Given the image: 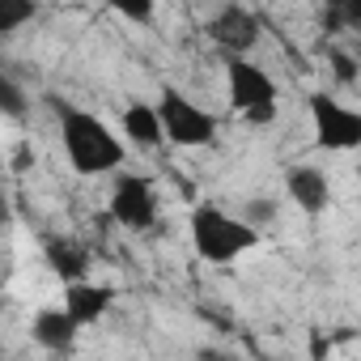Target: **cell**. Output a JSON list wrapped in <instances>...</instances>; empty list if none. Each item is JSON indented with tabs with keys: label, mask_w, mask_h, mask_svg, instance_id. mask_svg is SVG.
I'll list each match as a JSON object with an SVG mask.
<instances>
[{
	"label": "cell",
	"mask_w": 361,
	"mask_h": 361,
	"mask_svg": "<svg viewBox=\"0 0 361 361\" xmlns=\"http://www.w3.org/2000/svg\"><path fill=\"white\" fill-rule=\"evenodd\" d=\"M51 111L60 115V136H64V153H68V166L77 174H106L123 161V145L119 136L90 111L64 102V98H51Z\"/></svg>",
	"instance_id": "cell-1"
},
{
	"label": "cell",
	"mask_w": 361,
	"mask_h": 361,
	"mask_svg": "<svg viewBox=\"0 0 361 361\" xmlns=\"http://www.w3.org/2000/svg\"><path fill=\"white\" fill-rule=\"evenodd\" d=\"M192 247L204 264H234L251 247H259V230L247 217H230L226 209L200 204L192 213Z\"/></svg>",
	"instance_id": "cell-2"
},
{
	"label": "cell",
	"mask_w": 361,
	"mask_h": 361,
	"mask_svg": "<svg viewBox=\"0 0 361 361\" xmlns=\"http://www.w3.org/2000/svg\"><path fill=\"white\" fill-rule=\"evenodd\" d=\"M226 81H230L234 111H243L251 123H272L276 119V85L259 64H251L247 56H230Z\"/></svg>",
	"instance_id": "cell-3"
},
{
	"label": "cell",
	"mask_w": 361,
	"mask_h": 361,
	"mask_svg": "<svg viewBox=\"0 0 361 361\" xmlns=\"http://www.w3.org/2000/svg\"><path fill=\"white\" fill-rule=\"evenodd\" d=\"M310 123H314V145L331 153H353L361 149V111L331 98L327 90L310 94Z\"/></svg>",
	"instance_id": "cell-4"
},
{
	"label": "cell",
	"mask_w": 361,
	"mask_h": 361,
	"mask_svg": "<svg viewBox=\"0 0 361 361\" xmlns=\"http://www.w3.org/2000/svg\"><path fill=\"white\" fill-rule=\"evenodd\" d=\"M157 111H161V123H166V136L174 145H183V149H196V145H209L217 136V115L204 111L200 102H192L183 90H161L157 98Z\"/></svg>",
	"instance_id": "cell-5"
},
{
	"label": "cell",
	"mask_w": 361,
	"mask_h": 361,
	"mask_svg": "<svg viewBox=\"0 0 361 361\" xmlns=\"http://www.w3.org/2000/svg\"><path fill=\"white\" fill-rule=\"evenodd\" d=\"M106 217L119 221V226H128V230H149L153 217H157V192H153V183H149V178H136V174L119 178L115 192H111V204H106Z\"/></svg>",
	"instance_id": "cell-6"
},
{
	"label": "cell",
	"mask_w": 361,
	"mask_h": 361,
	"mask_svg": "<svg viewBox=\"0 0 361 361\" xmlns=\"http://www.w3.org/2000/svg\"><path fill=\"white\" fill-rule=\"evenodd\" d=\"M209 39L230 51V56H247L255 43H259V18L243 5H226L213 22H209Z\"/></svg>",
	"instance_id": "cell-7"
},
{
	"label": "cell",
	"mask_w": 361,
	"mask_h": 361,
	"mask_svg": "<svg viewBox=\"0 0 361 361\" xmlns=\"http://www.w3.org/2000/svg\"><path fill=\"white\" fill-rule=\"evenodd\" d=\"M285 192H289V200L302 213H323L327 209V196H331L323 170H314V166H293L289 178H285Z\"/></svg>",
	"instance_id": "cell-8"
},
{
	"label": "cell",
	"mask_w": 361,
	"mask_h": 361,
	"mask_svg": "<svg viewBox=\"0 0 361 361\" xmlns=\"http://www.w3.org/2000/svg\"><path fill=\"white\" fill-rule=\"evenodd\" d=\"M77 331H81V319L68 306L64 310H39V319H35V340L47 353H68L73 340H77Z\"/></svg>",
	"instance_id": "cell-9"
},
{
	"label": "cell",
	"mask_w": 361,
	"mask_h": 361,
	"mask_svg": "<svg viewBox=\"0 0 361 361\" xmlns=\"http://www.w3.org/2000/svg\"><path fill=\"white\" fill-rule=\"evenodd\" d=\"M123 136L132 140V145H161L166 140V123H161V111L157 106H149V102H132L128 111H123Z\"/></svg>",
	"instance_id": "cell-10"
},
{
	"label": "cell",
	"mask_w": 361,
	"mask_h": 361,
	"mask_svg": "<svg viewBox=\"0 0 361 361\" xmlns=\"http://www.w3.org/2000/svg\"><path fill=\"white\" fill-rule=\"evenodd\" d=\"M64 306L81 319V327H90V323H98V319L106 314V306H111V289H106V285L68 281V289H64Z\"/></svg>",
	"instance_id": "cell-11"
},
{
	"label": "cell",
	"mask_w": 361,
	"mask_h": 361,
	"mask_svg": "<svg viewBox=\"0 0 361 361\" xmlns=\"http://www.w3.org/2000/svg\"><path fill=\"white\" fill-rule=\"evenodd\" d=\"M47 264H51V272H56L64 285H68V281H81L85 268H90L85 251H81L77 243H68V238H51V243H47Z\"/></svg>",
	"instance_id": "cell-12"
},
{
	"label": "cell",
	"mask_w": 361,
	"mask_h": 361,
	"mask_svg": "<svg viewBox=\"0 0 361 361\" xmlns=\"http://www.w3.org/2000/svg\"><path fill=\"white\" fill-rule=\"evenodd\" d=\"M327 26L361 35V0H327Z\"/></svg>",
	"instance_id": "cell-13"
},
{
	"label": "cell",
	"mask_w": 361,
	"mask_h": 361,
	"mask_svg": "<svg viewBox=\"0 0 361 361\" xmlns=\"http://www.w3.org/2000/svg\"><path fill=\"white\" fill-rule=\"evenodd\" d=\"M30 18H35V0H0V30L5 35H13Z\"/></svg>",
	"instance_id": "cell-14"
},
{
	"label": "cell",
	"mask_w": 361,
	"mask_h": 361,
	"mask_svg": "<svg viewBox=\"0 0 361 361\" xmlns=\"http://www.w3.org/2000/svg\"><path fill=\"white\" fill-rule=\"evenodd\" d=\"M106 5H111L115 13H123L128 22H149L153 9H157V0H106Z\"/></svg>",
	"instance_id": "cell-15"
},
{
	"label": "cell",
	"mask_w": 361,
	"mask_h": 361,
	"mask_svg": "<svg viewBox=\"0 0 361 361\" xmlns=\"http://www.w3.org/2000/svg\"><path fill=\"white\" fill-rule=\"evenodd\" d=\"M0 106H5V115H26V98H22V90L5 77V81H0Z\"/></svg>",
	"instance_id": "cell-16"
},
{
	"label": "cell",
	"mask_w": 361,
	"mask_h": 361,
	"mask_svg": "<svg viewBox=\"0 0 361 361\" xmlns=\"http://www.w3.org/2000/svg\"><path fill=\"white\" fill-rule=\"evenodd\" d=\"M327 64H331V77H336V81H344V85L357 77V64H353V56H348V51H340V47L327 56Z\"/></svg>",
	"instance_id": "cell-17"
},
{
	"label": "cell",
	"mask_w": 361,
	"mask_h": 361,
	"mask_svg": "<svg viewBox=\"0 0 361 361\" xmlns=\"http://www.w3.org/2000/svg\"><path fill=\"white\" fill-rule=\"evenodd\" d=\"M272 217H276V204H272V200H251V209H247V221H251V226L272 221Z\"/></svg>",
	"instance_id": "cell-18"
}]
</instances>
